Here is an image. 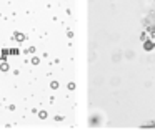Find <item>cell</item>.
<instances>
[{"label": "cell", "instance_id": "cell-1", "mask_svg": "<svg viewBox=\"0 0 155 131\" xmlns=\"http://www.w3.org/2000/svg\"><path fill=\"white\" fill-rule=\"evenodd\" d=\"M145 48H147V50H152V48H153V43H152V42H145Z\"/></svg>", "mask_w": 155, "mask_h": 131}]
</instances>
